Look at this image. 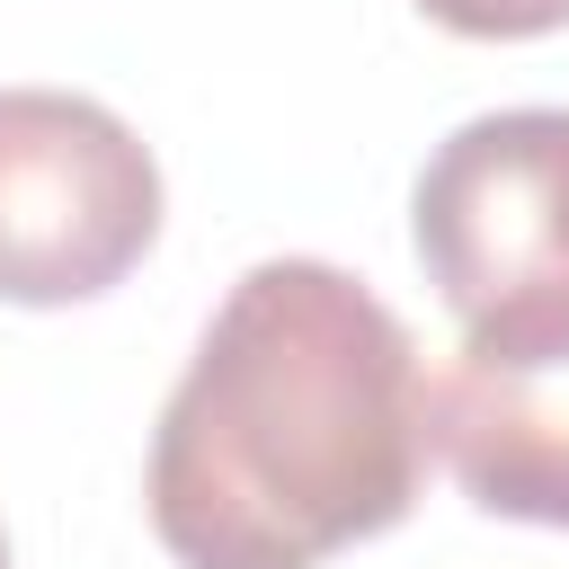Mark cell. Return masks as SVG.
<instances>
[{
    "instance_id": "cell-3",
    "label": "cell",
    "mask_w": 569,
    "mask_h": 569,
    "mask_svg": "<svg viewBox=\"0 0 569 569\" xmlns=\"http://www.w3.org/2000/svg\"><path fill=\"white\" fill-rule=\"evenodd\" d=\"M427 284L480 320L525 293H569V107H498L453 124L409 196Z\"/></svg>"
},
{
    "instance_id": "cell-6",
    "label": "cell",
    "mask_w": 569,
    "mask_h": 569,
    "mask_svg": "<svg viewBox=\"0 0 569 569\" xmlns=\"http://www.w3.org/2000/svg\"><path fill=\"white\" fill-rule=\"evenodd\" d=\"M0 569H9V533H0Z\"/></svg>"
},
{
    "instance_id": "cell-5",
    "label": "cell",
    "mask_w": 569,
    "mask_h": 569,
    "mask_svg": "<svg viewBox=\"0 0 569 569\" xmlns=\"http://www.w3.org/2000/svg\"><path fill=\"white\" fill-rule=\"evenodd\" d=\"M418 9H427L436 27H453V36H489V44L569 27V0H418Z\"/></svg>"
},
{
    "instance_id": "cell-2",
    "label": "cell",
    "mask_w": 569,
    "mask_h": 569,
    "mask_svg": "<svg viewBox=\"0 0 569 569\" xmlns=\"http://www.w3.org/2000/svg\"><path fill=\"white\" fill-rule=\"evenodd\" d=\"M160 240L142 133L80 89H0V302H89Z\"/></svg>"
},
{
    "instance_id": "cell-1",
    "label": "cell",
    "mask_w": 569,
    "mask_h": 569,
    "mask_svg": "<svg viewBox=\"0 0 569 569\" xmlns=\"http://www.w3.org/2000/svg\"><path fill=\"white\" fill-rule=\"evenodd\" d=\"M427 373L400 311L329 258L249 267L151 436V533L178 569H320L409 516Z\"/></svg>"
},
{
    "instance_id": "cell-4",
    "label": "cell",
    "mask_w": 569,
    "mask_h": 569,
    "mask_svg": "<svg viewBox=\"0 0 569 569\" xmlns=\"http://www.w3.org/2000/svg\"><path fill=\"white\" fill-rule=\"evenodd\" d=\"M427 445L471 507L569 525V293L462 320L453 365L427 382Z\"/></svg>"
}]
</instances>
